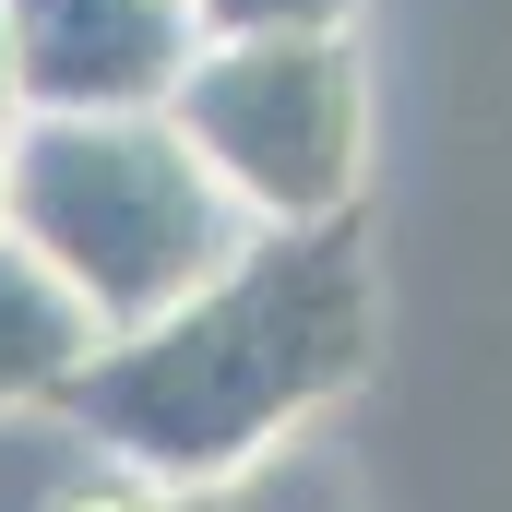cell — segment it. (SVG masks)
<instances>
[{"label":"cell","mask_w":512,"mask_h":512,"mask_svg":"<svg viewBox=\"0 0 512 512\" xmlns=\"http://www.w3.org/2000/svg\"><path fill=\"white\" fill-rule=\"evenodd\" d=\"M24 120V36H12V0H0V131Z\"/></svg>","instance_id":"9c48e42d"},{"label":"cell","mask_w":512,"mask_h":512,"mask_svg":"<svg viewBox=\"0 0 512 512\" xmlns=\"http://www.w3.org/2000/svg\"><path fill=\"white\" fill-rule=\"evenodd\" d=\"M12 239H36L96 298V322L131 334L239 262L251 203L203 167V143L167 108H24L12 120Z\"/></svg>","instance_id":"7a4b0ae2"},{"label":"cell","mask_w":512,"mask_h":512,"mask_svg":"<svg viewBox=\"0 0 512 512\" xmlns=\"http://www.w3.org/2000/svg\"><path fill=\"white\" fill-rule=\"evenodd\" d=\"M60 512H179V489H167V477H143V465H120V453H96V477H84V489H60Z\"/></svg>","instance_id":"ba28073f"},{"label":"cell","mask_w":512,"mask_h":512,"mask_svg":"<svg viewBox=\"0 0 512 512\" xmlns=\"http://www.w3.org/2000/svg\"><path fill=\"white\" fill-rule=\"evenodd\" d=\"M0 227H12V131H0Z\"/></svg>","instance_id":"30bf717a"},{"label":"cell","mask_w":512,"mask_h":512,"mask_svg":"<svg viewBox=\"0 0 512 512\" xmlns=\"http://www.w3.org/2000/svg\"><path fill=\"white\" fill-rule=\"evenodd\" d=\"M96 346H108L96 298L36 239L0 227V417H60V393L96 370Z\"/></svg>","instance_id":"5b68a950"},{"label":"cell","mask_w":512,"mask_h":512,"mask_svg":"<svg viewBox=\"0 0 512 512\" xmlns=\"http://www.w3.org/2000/svg\"><path fill=\"white\" fill-rule=\"evenodd\" d=\"M24 108H167L203 60L191 0H12Z\"/></svg>","instance_id":"277c9868"},{"label":"cell","mask_w":512,"mask_h":512,"mask_svg":"<svg viewBox=\"0 0 512 512\" xmlns=\"http://www.w3.org/2000/svg\"><path fill=\"white\" fill-rule=\"evenodd\" d=\"M167 120L251 203V227H322L370 203V72L346 36H203Z\"/></svg>","instance_id":"3957f363"},{"label":"cell","mask_w":512,"mask_h":512,"mask_svg":"<svg viewBox=\"0 0 512 512\" xmlns=\"http://www.w3.org/2000/svg\"><path fill=\"white\" fill-rule=\"evenodd\" d=\"M179 512H358V489H346V465L310 453V429H298L286 453H262V465H239V477L179 489Z\"/></svg>","instance_id":"8992f818"},{"label":"cell","mask_w":512,"mask_h":512,"mask_svg":"<svg viewBox=\"0 0 512 512\" xmlns=\"http://www.w3.org/2000/svg\"><path fill=\"white\" fill-rule=\"evenodd\" d=\"M203 36H346L358 0H191Z\"/></svg>","instance_id":"52a82bcc"},{"label":"cell","mask_w":512,"mask_h":512,"mask_svg":"<svg viewBox=\"0 0 512 512\" xmlns=\"http://www.w3.org/2000/svg\"><path fill=\"white\" fill-rule=\"evenodd\" d=\"M370 358H382L370 215L251 227L227 274H203L179 310L96 346V370L60 393V429L167 489H203V477L286 453L310 417H334L370 382Z\"/></svg>","instance_id":"6da1fadb"}]
</instances>
